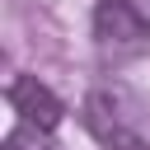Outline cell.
I'll list each match as a JSON object with an SVG mask.
<instances>
[{"label": "cell", "instance_id": "obj_1", "mask_svg": "<svg viewBox=\"0 0 150 150\" xmlns=\"http://www.w3.org/2000/svg\"><path fill=\"white\" fill-rule=\"evenodd\" d=\"M84 127L112 150H150V103L127 84H98L84 98Z\"/></svg>", "mask_w": 150, "mask_h": 150}, {"label": "cell", "instance_id": "obj_2", "mask_svg": "<svg viewBox=\"0 0 150 150\" xmlns=\"http://www.w3.org/2000/svg\"><path fill=\"white\" fill-rule=\"evenodd\" d=\"M94 38H98V47L122 52V47H141L150 38V23L131 0H98L94 5Z\"/></svg>", "mask_w": 150, "mask_h": 150}, {"label": "cell", "instance_id": "obj_3", "mask_svg": "<svg viewBox=\"0 0 150 150\" xmlns=\"http://www.w3.org/2000/svg\"><path fill=\"white\" fill-rule=\"evenodd\" d=\"M5 98H9V108H14L28 127H38V131H56V127H61V117H66L61 98H56L38 75H14V80H9V89H5Z\"/></svg>", "mask_w": 150, "mask_h": 150}, {"label": "cell", "instance_id": "obj_4", "mask_svg": "<svg viewBox=\"0 0 150 150\" xmlns=\"http://www.w3.org/2000/svg\"><path fill=\"white\" fill-rule=\"evenodd\" d=\"M5 150H61V145L52 141V131H38V127L19 122V127L5 136Z\"/></svg>", "mask_w": 150, "mask_h": 150}]
</instances>
